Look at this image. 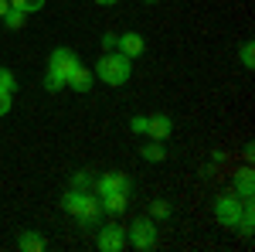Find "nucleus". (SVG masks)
<instances>
[{
	"instance_id": "f257e3e1",
	"label": "nucleus",
	"mask_w": 255,
	"mask_h": 252,
	"mask_svg": "<svg viewBox=\"0 0 255 252\" xmlns=\"http://www.w3.org/2000/svg\"><path fill=\"white\" fill-rule=\"evenodd\" d=\"M61 208L72 215V218H79L82 229H99V222H102V205H99V194L96 191H82V188H68V191L61 194Z\"/></svg>"
},
{
	"instance_id": "f03ea898",
	"label": "nucleus",
	"mask_w": 255,
	"mask_h": 252,
	"mask_svg": "<svg viewBox=\"0 0 255 252\" xmlns=\"http://www.w3.org/2000/svg\"><path fill=\"white\" fill-rule=\"evenodd\" d=\"M92 72H96L99 82L119 89V85H126V82L133 78V58H126L123 51H106V55H99Z\"/></svg>"
},
{
	"instance_id": "7ed1b4c3",
	"label": "nucleus",
	"mask_w": 255,
	"mask_h": 252,
	"mask_svg": "<svg viewBox=\"0 0 255 252\" xmlns=\"http://www.w3.org/2000/svg\"><path fill=\"white\" fill-rule=\"evenodd\" d=\"M79 65V55L72 48H55L51 58H48V68H44V89L48 92H61L65 89V78L68 72Z\"/></svg>"
},
{
	"instance_id": "20e7f679",
	"label": "nucleus",
	"mask_w": 255,
	"mask_h": 252,
	"mask_svg": "<svg viewBox=\"0 0 255 252\" xmlns=\"http://www.w3.org/2000/svg\"><path fill=\"white\" fill-rule=\"evenodd\" d=\"M126 242L136 252H150L157 246V222H153L150 215H146V218H136V222L126 229Z\"/></svg>"
},
{
	"instance_id": "39448f33",
	"label": "nucleus",
	"mask_w": 255,
	"mask_h": 252,
	"mask_svg": "<svg viewBox=\"0 0 255 252\" xmlns=\"http://www.w3.org/2000/svg\"><path fill=\"white\" fill-rule=\"evenodd\" d=\"M242 208H245L242 198H235L232 191L221 194V198L215 201V222L221 225V229H232V232H235L238 222H242Z\"/></svg>"
},
{
	"instance_id": "423d86ee",
	"label": "nucleus",
	"mask_w": 255,
	"mask_h": 252,
	"mask_svg": "<svg viewBox=\"0 0 255 252\" xmlns=\"http://www.w3.org/2000/svg\"><path fill=\"white\" fill-rule=\"evenodd\" d=\"M99 252H123L126 249V229L116 225V222H99V235H96Z\"/></svg>"
},
{
	"instance_id": "0eeeda50",
	"label": "nucleus",
	"mask_w": 255,
	"mask_h": 252,
	"mask_svg": "<svg viewBox=\"0 0 255 252\" xmlns=\"http://www.w3.org/2000/svg\"><path fill=\"white\" fill-rule=\"evenodd\" d=\"M96 194L99 198H106V194H116V191H133V184H129V177L126 174H119V171H109V174H102V177H96Z\"/></svg>"
},
{
	"instance_id": "6e6552de",
	"label": "nucleus",
	"mask_w": 255,
	"mask_h": 252,
	"mask_svg": "<svg viewBox=\"0 0 255 252\" xmlns=\"http://www.w3.org/2000/svg\"><path fill=\"white\" fill-rule=\"evenodd\" d=\"M116 51H123L126 58H139V55L146 51V41H143L139 31H123L116 38Z\"/></svg>"
},
{
	"instance_id": "1a4fd4ad",
	"label": "nucleus",
	"mask_w": 255,
	"mask_h": 252,
	"mask_svg": "<svg viewBox=\"0 0 255 252\" xmlns=\"http://www.w3.org/2000/svg\"><path fill=\"white\" fill-rule=\"evenodd\" d=\"M65 85H72V92H92V85H96V72L92 68H85V65H75L68 78H65Z\"/></svg>"
},
{
	"instance_id": "9d476101",
	"label": "nucleus",
	"mask_w": 255,
	"mask_h": 252,
	"mask_svg": "<svg viewBox=\"0 0 255 252\" xmlns=\"http://www.w3.org/2000/svg\"><path fill=\"white\" fill-rule=\"evenodd\" d=\"M174 133V119L167 116V113H153V116H146V136L150 140H167V136Z\"/></svg>"
},
{
	"instance_id": "9b49d317",
	"label": "nucleus",
	"mask_w": 255,
	"mask_h": 252,
	"mask_svg": "<svg viewBox=\"0 0 255 252\" xmlns=\"http://www.w3.org/2000/svg\"><path fill=\"white\" fill-rule=\"evenodd\" d=\"M235 198H242V201H252V194H255V181H252V167H242L235 177Z\"/></svg>"
},
{
	"instance_id": "f8f14e48",
	"label": "nucleus",
	"mask_w": 255,
	"mask_h": 252,
	"mask_svg": "<svg viewBox=\"0 0 255 252\" xmlns=\"http://www.w3.org/2000/svg\"><path fill=\"white\" fill-rule=\"evenodd\" d=\"M17 249L20 252H44L48 242H44V235H38L34 229H24V232L17 235Z\"/></svg>"
},
{
	"instance_id": "ddd939ff",
	"label": "nucleus",
	"mask_w": 255,
	"mask_h": 252,
	"mask_svg": "<svg viewBox=\"0 0 255 252\" xmlns=\"http://www.w3.org/2000/svg\"><path fill=\"white\" fill-rule=\"evenodd\" d=\"M99 205H102V212H106V215H123V212H126V205H129V194H126V191L106 194V198H99Z\"/></svg>"
},
{
	"instance_id": "4468645a",
	"label": "nucleus",
	"mask_w": 255,
	"mask_h": 252,
	"mask_svg": "<svg viewBox=\"0 0 255 252\" xmlns=\"http://www.w3.org/2000/svg\"><path fill=\"white\" fill-rule=\"evenodd\" d=\"M139 157H143V160H150V164H160V160L167 157V147H163L160 140H150V143L139 150Z\"/></svg>"
},
{
	"instance_id": "2eb2a0df",
	"label": "nucleus",
	"mask_w": 255,
	"mask_h": 252,
	"mask_svg": "<svg viewBox=\"0 0 255 252\" xmlns=\"http://www.w3.org/2000/svg\"><path fill=\"white\" fill-rule=\"evenodd\" d=\"M3 27H7V31H20V27H24V20H27V14H24V10H17V7H7V14H3Z\"/></svg>"
},
{
	"instance_id": "dca6fc26",
	"label": "nucleus",
	"mask_w": 255,
	"mask_h": 252,
	"mask_svg": "<svg viewBox=\"0 0 255 252\" xmlns=\"http://www.w3.org/2000/svg\"><path fill=\"white\" fill-rule=\"evenodd\" d=\"M252 229H255V208H252V201H245V208H242V222H238V232L249 239Z\"/></svg>"
},
{
	"instance_id": "f3484780",
	"label": "nucleus",
	"mask_w": 255,
	"mask_h": 252,
	"mask_svg": "<svg viewBox=\"0 0 255 252\" xmlns=\"http://www.w3.org/2000/svg\"><path fill=\"white\" fill-rule=\"evenodd\" d=\"M238 61H242V68H255V44L252 41H242V48H238Z\"/></svg>"
},
{
	"instance_id": "a211bd4d",
	"label": "nucleus",
	"mask_w": 255,
	"mask_h": 252,
	"mask_svg": "<svg viewBox=\"0 0 255 252\" xmlns=\"http://www.w3.org/2000/svg\"><path fill=\"white\" fill-rule=\"evenodd\" d=\"M150 218H153V222H167V218H170V201H163V198L150 201Z\"/></svg>"
},
{
	"instance_id": "6ab92c4d",
	"label": "nucleus",
	"mask_w": 255,
	"mask_h": 252,
	"mask_svg": "<svg viewBox=\"0 0 255 252\" xmlns=\"http://www.w3.org/2000/svg\"><path fill=\"white\" fill-rule=\"evenodd\" d=\"M96 184V174L92 171H75V177H72V188H82V191H89Z\"/></svg>"
},
{
	"instance_id": "aec40b11",
	"label": "nucleus",
	"mask_w": 255,
	"mask_h": 252,
	"mask_svg": "<svg viewBox=\"0 0 255 252\" xmlns=\"http://www.w3.org/2000/svg\"><path fill=\"white\" fill-rule=\"evenodd\" d=\"M0 89H3V92H10V96L17 92V78H14L10 68H3V65H0Z\"/></svg>"
},
{
	"instance_id": "412c9836",
	"label": "nucleus",
	"mask_w": 255,
	"mask_h": 252,
	"mask_svg": "<svg viewBox=\"0 0 255 252\" xmlns=\"http://www.w3.org/2000/svg\"><path fill=\"white\" fill-rule=\"evenodd\" d=\"M10 7H17L24 14H38V10H44V0H10Z\"/></svg>"
},
{
	"instance_id": "4be33fe9",
	"label": "nucleus",
	"mask_w": 255,
	"mask_h": 252,
	"mask_svg": "<svg viewBox=\"0 0 255 252\" xmlns=\"http://www.w3.org/2000/svg\"><path fill=\"white\" fill-rule=\"evenodd\" d=\"M129 130H133V133H139V136H146V116H143V113L129 116Z\"/></svg>"
},
{
	"instance_id": "5701e85b",
	"label": "nucleus",
	"mask_w": 255,
	"mask_h": 252,
	"mask_svg": "<svg viewBox=\"0 0 255 252\" xmlns=\"http://www.w3.org/2000/svg\"><path fill=\"white\" fill-rule=\"evenodd\" d=\"M10 92H3V89H0V116H7V113H10Z\"/></svg>"
},
{
	"instance_id": "b1692460",
	"label": "nucleus",
	"mask_w": 255,
	"mask_h": 252,
	"mask_svg": "<svg viewBox=\"0 0 255 252\" xmlns=\"http://www.w3.org/2000/svg\"><path fill=\"white\" fill-rule=\"evenodd\" d=\"M116 38H119V34H113V31L102 34V48H106V51H116Z\"/></svg>"
},
{
	"instance_id": "393cba45",
	"label": "nucleus",
	"mask_w": 255,
	"mask_h": 252,
	"mask_svg": "<svg viewBox=\"0 0 255 252\" xmlns=\"http://www.w3.org/2000/svg\"><path fill=\"white\" fill-rule=\"evenodd\" d=\"M7 7H10V0H0V17L7 14Z\"/></svg>"
},
{
	"instance_id": "a878e982",
	"label": "nucleus",
	"mask_w": 255,
	"mask_h": 252,
	"mask_svg": "<svg viewBox=\"0 0 255 252\" xmlns=\"http://www.w3.org/2000/svg\"><path fill=\"white\" fill-rule=\"evenodd\" d=\"M96 3H102V7H113V3H119V0H96Z\"/></svg>"
},
{
	"instance_id": "bb28decb",
	"label": "nucleus",
	"mask_w": 255,
	"mask_h": 252,
	"mask_svg": "<svg viewBox=\"0 0 255 252\" xmlns=\"http://www.w3.org/2000/svg\"><path fill=\"white\" fill-rule=\"evenodd\" d=\"M143 3H157V0H143Z\"/></svg>"
}]
</instances>
